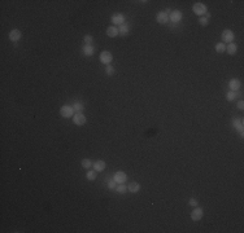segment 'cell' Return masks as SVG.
Returning a JSON list of instances; mask_svg holds the SVG:
<instances>
[{
  "mask_svg": "<svg viewBox=\"0 0 244 233\" xmlns=\"http://www.w3.org/2000/svg\"><path fill=\"white\" fill-rule=\"evenodd\" d=\"M74 114L75 113H74L73 105H69V104H65V105H63V106H61V109H60V115L63 118H66V119L73 118Z\"/></svg>",
  "mask_w": 244,
  "mask_h": 233,
  "instance_id": "cell-1",
  "label": "cell"
},
{
  "mask_svg": "<svg viewBox=\"0 0 244 233\" xmlns=\"http://www.w3.org/2000/svg\"><path fill=\"white\" fill-rule=\"evenodd\" d=\"M192 12L199 17H203L208 13V7L204 3H195L192 7Z\"/></svg>",
  "mask_w": 244,
  "mask_h": 233,
  "instance_id": "cell-2",
  "label": "cell"
},
{
  "mask_svg": "<svg viewBox=\"0 0 244 233\" xmlns=\"http://www.w3.org/2000/svg\"><path fill=\"white\" fill-rule=\"evenodd\" d=\"M221 38H222V43H232L234 41V39H235V34L230 30V29H225L223 31H222V35H221Z\"/></svg>",
  "mask_w": 244,
  "mask_h": 233,
  "instance_id": "cell-3",
  "label": "cell"
},
{
  "mask_svg": "<svg viewBox=\"0 0 244 233\" xmlns=\"http://www.w3.org/2000/svg\"><path fill=\"white\" fill-rule=\"evenodd\" d=\"M99 60H100L101 64H104V65H109V64H112V61H113V55L110 53L109 51H103L101 53H100V56H99Z\"/></svg>",
  "mask_w": 244,
  "mask_h": 233,
  "instance_id": "cell-4",
  "label": "cell"
},
{
  "mask_svg": "<svg viewBox=\"0 0 244 233\" xmlns=\"http://www.w3.org/2000/svg\"><path fill=\"white\" fill-rule=\"evenodd\" d=\"M204 216V210L201 209V207H194V210L191 211V219H192L194 221H199V220H201Z\"/></svg>",
  "mask_w": 244,
  "mask_h": 233,
  "instance_id": "cell-5",
  "label": "cell"
},
{
  "mask_svg": "<svg viewBox=\"0 0 244 233\" xmlns=\"http://www.w3.org/2000/svg\"><path fill=\"white\" fill-rule=\"evenodd\" d=\"M113 180H114L117 184H125L126 180H127L126 172H124V171H117V172H114V175H113Z\"/></svg>",
  "mask_w": 244,
  "mask_h": 233,
  "instance_id": "cell-6",
  "label": "cell"
},
{
  "mask_svg": "<svg viewBox=\"0 0 244 233\" xmlns=\"http://www.w3.org/2000/svg\"><path fill=\"white\" fill-rule=\"evenodd\" d=\"M182 18H183V14H182V12L178 11V9L171 11V13L169 14V20H170L173 23H178V22H180Z\"/></svg>",
  "mask_w": 244,
  "mask_h": 233,
  "instance_id": "cell-7",
  "label": "cell"
},
{
  "mask_svg": "<svg viewBox=\"0 0 244 233\" xmlns=\"http://www.w3.org/2000/svg\"><path fill=\"white\" fill-rule=\"evenodd\" d=\"M110 21H112L113 26H117V25L121 26L122 23H125V16L122 13H114L110 17Z\"/></svg>",
  "mask_w": 244,
  "mask_h": 233,
  "instance_id": "cell-8",
  "label": "cell"
},
{
  "mask_svg": "<svg viewBox=\"0 0 244 233\" xmlns=\"http://www.w3.org/2000/svg\"><path fill=\"white\" fill-rule=\"evenodd\" d=\"M72 119H73V123L77 126H83L86 123V117L83 113H75Z\"/></svg>",
  "mask_w": 244,
  "mask_h": 233,
  "instance_id": "cell-9",
  "label": "cell"
},
{
  "mask_svg": "<svg viewBox=\"0 0 244 233\" xmlns=\"http://www.w3.org/2000/svg\"><path fill=\"white\" fill-rule=\"evenodd\" d=\"M8 38H9L11 41H18L21 38H22V32L18 30V29H13L9 34H8Z\"/></svg>",
  "mask_w": 244,
  "mask_h": 233,
  "instance_id": "cell-10",
  "label": "cell"
},
{
  "mask_svg": "<svg viewBox=\"0 0 244 233\" xmlns=\"http://www.w3.org/2000/svg\"><path fill=\"white\" fill-rule=\"evenodd\" d=\"M105 166H107L105 161H103V159H98V161H95V162H94L92 168H94L95 171H96V172H103L104 170H105Z\"/></svg>",
  "mask_w": 244,
  "mask_h": 233,
  "instance_id": "cell-11",
  "label": "cell"
},
{
  "mask_svg": "<svg viewBox=\"0 0 244 233\" xmlns=\"http://www.w3.org/2000/svg\"><path fill=\"white\" fill-rule=\"evenodd\" d=\"M156 21H157L159 23H161V25H165L169 21V14L165 13V11H161V12L157 13V16H156Z\"/></svg>",
  "mask_w": 244,
  "mask_h": 233,
  "instance_id": "cell-12",
  "label": "cell"
},
{
  "mask_svg": "<svg viewBox=\"0 0 244 233\" xmlns=\"http://www.w3.org/2000/svg\"><path fill=\"white\" fill-rule=\"evenodd\" d=\"M94 52H95V48H94L92 44H83V46H82V53H83L86 57L92 56Z\"/></svg>",
  "mask_w": 244,
  "mask_h": 233,
  "instance_id": "cell-13",
  "label": "cell"
},
{
  "mask_svg": "<svg viewBox=\"0 0 244 233\" xmlns=\"http://www.w3.org/2000/svg\"><path fill=\"white\" fill-rule=\"evenodd\" d=\"M140 184L138 183V181H133V183H130L129 185H127V192H130V193H133V194H135V193H138L139 191H140Z\"/></svg>",
  "mask_w": 244,
  "mask_h": 233,
  "instance_id": "cell-14",
  "label": "cell"
},
{
  "mask_svg": "<svg viewBox=\"0 0 244 233\" xmlns=\"http://www.w3.org/2000/svg\"><path fill=\"white\" fill-rule=\"evenodd\" d=\"M229 88H230V91H235V92H236L240 88V80L236 79V78H232V79H230L229 80Z\"/></svg>",
  "mask_w": 244,
  "mask_h": 233,
  "instance_id": "cell-15",
  "label": "cell"
},
{
  "mask_svg": "<svg viewBox=\"0 0 244 233\" xmlns=\"http://www.w3.org/2000/svg\"><path fill=\"white\" fill-rule=\"evenodd\" d=\"M107 35L109 38H116L117 35H119L118 27H117V26H109V27L107 29Z\"/></svg>",
  "mask_w": 244,
  "mask_h": 233,
  "instance_id": "cell-16",
  "label": "cell"
},
{
  "mask_svg": "<svg viewBox=\"0 0 244 233\" xmlns=\"http://www.w3.org/2000/svg\"><path fill=\"white\" fill-rule=\"evenodd\" d=\"M226 52H227L229 55H235L238 52V44L236 43H229L227 46H226Z\"/></svg>",
  "mask_w": 244,
  "mask_h": 233,
  "instance_id": "cell-17",
  "label": "cell"
},
{
  "mask_svg": "<svg viewBox=\"0 0 244 233\" xmlns=\"http://www.w3.org/2000/svg\"><path fill=\"white\" fill-rule=\"evenodd\" d=\"M129 30H130V27H129V25L126 22L122 23L119 27H118V32H119V35H122V36H126L127 34H129Z\"/></svg>",
  "mask_w": 244,
  "mask_h": 233,
  "instance_id": "cell-18",
  "label": "cell"
},
{
  "mask_svg": "<svg viewBox=\"0 0 244 233\" xmlns=\"http://www.w3.org/2000/svg\"><path fill=\"white\" fill-rule=\"evenodd\" d=\"M92 165H94V162H92L91 159H89V158H84V159H82V162H81V166H82L83 168H86V170H91Z\"/></svg>",
  "mask_w": 244,
  "mask_h": 233,
  "instance_id": "cell-19",
  "label": "cell"
},
{
  "mask_svg": "<svg viewBox=\"0 0 244 233\" xmlns=\"http://www.w3.org/2000/svg\"><path fill=\"white\" fill-rule=\"evenodd\" d=\"M96 175H98V172L95 170H89L86 174V177H87V180L94 181V180H96Z\"/></svg>",
  "mask_w": 244,
  "mask_h": 233,
  "instance_id": "cell-20",
  "label": "cell"
},
{
  "mask_svg": "<svg viewBox=\"0 0 244 233\" xmlns=\"http://www.w3.org/2000/svg\"><path fill=\"white\" fill-rule=\"evenodd\" d=\"M114 191H116L118 194H125V193L127 192V187H126L125 184H117V187H116Z\"/></svg>",
  "mask_w": 244,
  "mask_h": 233,
  "instance_id": "cell-21",
  "label": "cell"
},
{
  "mask_svg": "<svg viewBox=\"0 0 244 233\" xmlns=\"http://www.w3.org/2000/svg\"><path fill=\"white\" fill-rule=\"evenodd\" d=\"M216 52L217 53H223V52H226V44L225 43H216Z\"/></svg>",
  "mask_w": 244,
  "mask_h": 233,
  "instance_id": "cell-22",
  "label": "cell"
},
{
  "mask_svg": "<svg viewBox=\"0 0 244 233\" xmlns=\"http://www.w3.org/2000/svg\"><path fill=\"white\" fill-rule=\"evenodd\" d=\"M73 109H74V113H83V104L82 102H75L74 105H73Z\"/></svg>",
  "mask_w": 244,
  "mask_h": 233,
  "instance_id": "cell-23",
  "label": "cell"
},
{
  "mask_svg": "<svg viewBox=\"0 0 244 233\" xmlns=\"http://www.w3.org/2000/svg\"><path fill=\"white\" fill-rule=\"evenodd\" d=\"M234 126H235V128H236L238 131L240 132V135H243V120H241V119L234 120Z\"/></svg>",
  "mask_w": 244,
  "mask_h": 233,
  "instance_id": "cell-24",
  "label": "cell"
},
{
  "mask_svg": "<svg viewBox=\"0 0 244 233\" xmlns=\"http://www.w3.org/2000/svg\"><path fill=\"white\" fill-rule=\"evenodd\" d=\"M235 99H236V92L235 91H229L227 93H226V100H227L229 102L234 101Z\"/></svg>",
  "mask_w": 244,
  "mask_h": 233,
  "instance_id": "cell-25",
  "label": "cell"
},
{
  "mask_svg": "<svg viewBox=\"0 0 244 233\" xmlns=\"http://www.w3.org/2000/svg\"><path fill=\"white\" fill-rule=\"evenodd\" d=\"M199 23L201 25V26H208V25H209V20L206 18L205 16H203V17H199Z\"/></svg>",
  "mask_w": 244,
  "mask_h": 233,
  "instance_id": "cell-26",
  "label": "cell"
},
{
  "mask_svg": "<svg viewBox=\"0 0 244 233\" xmlns=\"http://www.w3.org/2000/svg\"><path fill=\"white\" fill-rule=\"evenodd\" d=\"M105 73H107V75L112 76L113 74H114V67H113L112 65H107L105 66Z\"/></svg>",
  "mask_w": 244,
  "mask_h": 233,
  "instance_id": "cell-27",
  "label": "cell"
},
{
  "mask_svg": "<svg viewBox=\"0 0 244 233\" xmlns=\"http://www.w3.org/2000/svg\"><path fill=\"white\" fill-rule=\"evenodd\" d=\"M83 41H84V44H92V41H94L92 35H84Z\"/></svg>",
  "mask_w": 244,
  "mask_h": 233,
  "instance_id": "cell-28",
  "label": "cell"
},
{
  "mask_svg": "<svg viewBox=\"0 0 244 233\" xmlns=\"http://www.w3.org/2000/svg\"><path fill=\"white\" fill-rule=\"evenodd\" d=\"M116 187H117V183H116V181L113 180V179H112L110 181H108V188H109V189H113V191H114Z\"/></svg>",
  "mask_w": 244,
  "mask_h": 233,
  "instance_id": "cell-29",
  "label": "cell"
},
{
  "mask_svg": "<svg viewBox=\"0 0 244 233\" xmlns=\"http://www.w3.org/2000/svg\"><path fill=\"white\" fill-rule=\"evenodd\" d=\"M197 200H196V198H190V201H188V205L190 206H192V207H196L197 206Z\"/></svg>",
  "mask_w": 244,
  "mask_h": 233,
  "instance_id": "cell-30",
  "label": "cell"
},
{
  "mask_svg": "<svg viewBox=\"0 0 244 233\" xmlns=\"http://www.w3.org/2000/svg\"><path fill=\"white\" fill-rule=\"evenodd\" d=\"M238 109H239V110H243V109H244V101H243V100L238 101Z\"/></svg>",
  "mask_w": 244,
  "mask_h": 233,
  "instance_id": "cell-31",
  "label": "cell"
}]
</instances>
